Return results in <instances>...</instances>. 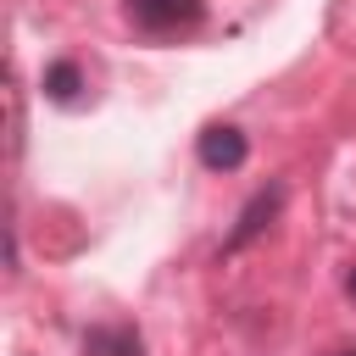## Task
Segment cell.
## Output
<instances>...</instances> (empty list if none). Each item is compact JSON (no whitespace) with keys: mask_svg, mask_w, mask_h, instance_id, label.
Returning <instances> with one entry per match:
<instances>
[{"mask_svg":"<svg viewBox=\"0 0 356 356\" xmlns=\"http://www.w3.org/2000/svg\"><path fill=\"white\" fill-rule=\"evenodd\" d=\"M78 89H83L78 61H50V67H44V95H50L56 106H72V100H78Z\"/></svg>","mask_w":356,"mask_h":356,"instance_id":"5","label":"cell"},{"mask_svg":"<svg viewBox=\"0 0 356 356\" xmlns=\"http://www.w3.org/2000/svg\"><path fill=\"white\" fill-rule=\"evenodd\" d=\"M339 356H356V350H339Z\"/></svg>","mask_w":356,"mask_h":356,"instance_id":"7","label":"cell"},{"mask_svg":"<svg viewBox=\"0 0 356 356\" xmlns=\"http://www.w3.org/2000/svg\"><path fill=\"white\" fill-rule=\"evenodd\" d=\"M278 206H284V184H267V189H256L250 200H245V211H239V222H234V234L222 239V250H245L273 217H278Z\"/></svg>","mask_w":356,"mask_h":356,"instance_id":"3","label":"cell"},{"mask_svg":"<svg viewBox=\"0 0 356 356\" xmlns=\"http://www.w3.org/2000/svg\"><path fill=\"white\" fill-rule=\"evenodd\" d=\"M345 295H350V300H356V267H350V273H345Z\"/></svg>","mask_w":356,"mask_h":356,"instance_id":"6","label":"cell"},{"mask_svg":"<svg viewBox=\"0 0 356 356\" xmlns=\"http://www.w3.org/2000/svg\"><path fill=\"white\" fill-rule=\"evenodd\" d=\"M128 17L145 33H184L206 17V0H128Z\"/></svg>","mask_w":356,"mask_h":356,"instance_id":"1","label":"cell"},{"mask_svg":"<svg viewBox=\"0 0 356 356\" xmlns=\"http://www.w3.org/2000/svg\"><path fill=\"white\" fill-rule=\"evenodd\" d=\"M83 356H145V345L134 328H95L83 339Z\"/></svg>","mask_w":356,"mask_h":356,"instance_id":"4","label":"cell"},{"mask_svg":"<svg viewBox=\"0 0 356 356\" xmlns=\"http://www.w3.org/2000/svg\"><path fill=\"white\" fill-rule=\"evenodd\" d=\"M195 156H200V167H211V172H234V167H245L250 145H245V134H239L234 122H211V128L200 134Z\"/></svg>","mask_w":356,"mask_h":356,"instance_id":"2","label":"cell"}]
</instances>
